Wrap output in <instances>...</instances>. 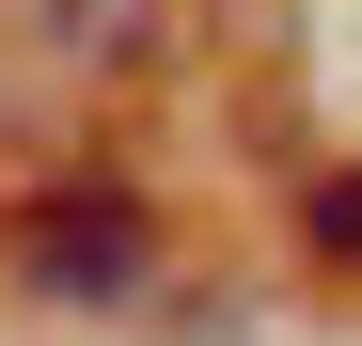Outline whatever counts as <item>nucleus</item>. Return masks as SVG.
Returning <instances> with one entry per match:
<instances>
[{"label": "nucleus", "mask_w": 362, "mask_h": 346, "mask_svg": "<svg viewBox=\"0 0 362 346\" xmlns=\"http://www.w3.org/2000/svg\"><path fill=\"white\" fill-rule=\"evenodd\" d=\"M16 252H32V283H64V299H79V283H127L142 268V205L127 189H47L16 220Z\"/></svg>", "instance_id": "f257e3e1"}, {"label": "nucleus", "mask_w": 362, "mask_h": 346, "mask_svg": "<svg viewBox=\"0 0 362 346\" xmlns=\"http://www.w3.org/2000/svg\"><path fill=\"white\" fill-rule=\"evenodd\" d=\"M299 237H315V268H346V283H362V157L299 189Z\"/></svg>", "instance_id": "f03ea898"}]
</instances>
